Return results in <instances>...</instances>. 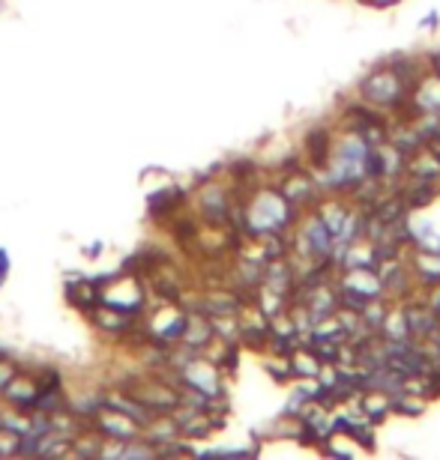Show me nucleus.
<instances>
[{
	"mask_svg": "<svg viewBox=\"0 0 440 460\" xmlns=\"http://www.w3.org/2000/svg\"><path fill=\"white\" fill-rule=\"evenodd\" d=\"M6 270H9V257L6 252H0V275H6Z\"/></svg>",
	"mask_w": 440,
	"mask_h": 460,
	"instance_id": "1",
	"label": "nucleus"
},
{
	"mask_svg": "<svg viewBox=\"0 0 440 460\" xmlns=\"http://www.w3.org/2000/svg\"><path fill=\"white\" fill-rule=\"evenodd\" d=\"M437 66H440V60H437Z\"/></svg>",
	"mask_w": 440,
	"mask_h": 460,
	"instance_id": "2",
	"label": "nucleus"
}]
</instances>
